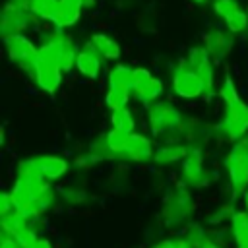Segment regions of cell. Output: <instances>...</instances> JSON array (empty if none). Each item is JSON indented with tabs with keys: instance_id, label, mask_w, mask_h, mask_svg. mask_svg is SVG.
Masks as SVG:
<instances>
[{
	"instance_id": "cell-1",
	"label": "cell",
	"mask_w": 248,
	"mask_h": 248,
	"mask_svg": "<svg viewBox=\"0 0 248 248\" xmlns=\"http://www.w3.org/2000/svg\"><path fill=\"white\" fill-rule=\"evenodd\" d=\"M39 54L41 56H46V58H52L56 60L64 72L72 70L76 66V56H78V48L72 41L70 35H66L62 29L56 27V31L48 33L41 46H39Z\"/></svg>"
},
{
	"instance_id": "cell-2",
	"label": "cell",
	"mask_w": 248,
	"mask_h": 248,
	"mask_svg": "<svg viewBox=\"0 0 248 248\" xmlns=\"http://www.w3.org/2000/svg\"><path fill=\"white\" fill-rule=\"evenodd\" d=\"M225 169L234 192L244 194L248 188V136H242L232 143L225 157Z\"/></svg>"
},
{
	"instance_id": "cell-3",
	"label": "cell",
	"mask_w": 248,
	"mask_h": 248,
	"mask_svg": "<svg viewBox=\"0 0 248 248\" xmlns=\"http://www.w3.org/2000/svg\"><path fill=\"white\" fill-rule=\"evenodd\" d=\"M68 169H70V163L60 155H37L21 161L17 165V174L31 172L46 180H58L68 172Z\"/></svg>"
},
{
	"instance_id": "cell-4",
	"label": "cell",
	"mask_w": 248,
	"mask_h": 248,
	"mask_svg": "<svg viewBox=\"0 0 248 248\" xmlns=\"http://www.w3.org/2000/svg\"><path fill=\"white\" fill-rule=\"evenodd\" d=\"M147 122L153 136H163L169 132H174L182 124L180 110L167 101H155L147 107Z\"/></svg>"
},
{
	"instance_id": "cell-5",
	"label": "cell",
	"mask_w": 248,
	"mask_h": 248,
	"mask_svg": "<svg viewBox=\"0 0 248 248\" xmlns=\"http://www.w3.org/2000/svg\"><path fill=\"white\" fill-rule=\"evenodd\" d=\"M172 91L180 99H198L205 95V83L200 74L186 60H182L172 70Z\"/></svg>"
},
{
	"instance_id": "cell-6",
	"label": "cell",
	"mask_w": 248,
	"mask_h": 248,
	"mask_svg": "<svg viewBox=\"0 0 248 248\" xmlns=\"http://www.w3.org/2000/svg\"><path fill=\"white\" fill-rule=\"evenodd\" d=\"M219 134L227 140H240L248 132V105L244 101H236L231 105H225L223 120L217 126Z\"/></svg>"
},
{
	"instance_id": "cell-7",
	"label": "cell",
	"mask_w": 248,
	"mask_h": 248,
	"mask_svg": "<svg viewBox=\"0 0 248 248\" xmlns=\"http://www.w3.org/2000/svg\"><path fill=\"white\" fill-rule=\"evenodd\" d=\"M4 43H6V52H8V58L12 62H16L19 68L27 70L29 74L33 72V64L39 56V46L27 39L25 35H10V37H4Z\"/></svg>"
},
{
	"instance_id": "cell-8",
	"label": "cell",
	"mask_w": 248,
	"mask_h": 248,
	"mask_svg": "<svg viewBox=\"0 0 248 248\" xmlns=\"http://www.w3.org/2000/svg\"><path fill=\"white\" fill-rule=\"evenodd\" d=\"M62 66L52 60V58H46V56H37L35 64H33V79L35 83L45 91V93H56L58 87L62 85Z\"/></svg>"
},
{
	"instance_id": "cell-9",
	"label": "cell",
	"mask_w": 248,
	"mask_h": 248,
	"mask_svg": "<svg viewBox=\"0 0 248 248\" xmlns=\"http://www.w3.org/2000/svg\"><path fill=\"white\" fill-rule=\"evenodd\" d=\"M134 95L149 107L163 95V81L145 68H134Z\"/></svg>"
},
{
	"instance_id": "cell-10",
	"label": "cell",
	"mask_w": 248,
	"mask_h": 248,
	"mask_svg": "<svg viewBox=\"0 0 248 248\" xmlns=\"http://www.w3.org/2000/svg\"><path fill=\"white\" fill-rule=\"evenodd\" d=\"M33 19H39L37 16L31 14V10H23V8H17L14 4H6L4 10H2V17H0V33L2 37H10V35H19L23 33L31 23Z\"/></svg>"
},
{
	"instance_id": "cell-11",
	"label": "cell",
	"mask_w": 248,
	"mask_h": 248,
	"mask_svg": "<svg viewBox=\"0 0 248 248\" xmlns=\"http://www.w3.org/2000/svg\"><path fill=\"white\" fill-rule=\"evenodd\" d=\"M190 213H192V200H190L188 192L184 188H176L174 192H170V196L167 198L165 207H163L165 223L176 225V223L184 221Z\"/></svg>"
},
{
	"instance_id": "cell-12",
	"label": "cell",
	"mask_w": 248,
	"mask_h": 248,
	"mask_svg": "<svg viewBox=\"0 0 248 248\" xmlns=\"http://www.w3.org/2000/svg\"><path fill=\"white\" fill-rule=\"evenodd\" d=\"M186 62L200 74V78L205 83V93H211L213 89V64H211V54L207 52V48L203 45H196L190 48Z\"/></svg>"
},
{
	"instance_id": "cell-13",
	"label": "cell",
	"mask_w": 248,
	"mask_h": 248,
	"mask_svg": "<svg viewBox=\"0 0 248 248\" xmlns=\"http://www.w3.org/2000/svg\"><path fill=\"white\" fill-rule=\"evenodd\" d=\"M153 143L147 136L143 134H136L132 132L130 138H128V143L124 147V151L120 153V157L128 159V161H134V163H149L153 161Z\"/></svg>"
},
{
	"instance_id": "cell-14",
	"label": "cell",
	"mask_w": 248,
	"mask_h": 248,
	"mask_svg": "<svg viewBox=\"0 0 248 248\" xmlns=\"http://www.w3.org/2000/svg\"><path fill=\"white\" fill-rule=\"evenodd\" d=\"M232 43H234V33H231L229 29L227 31L211 29V31L205 33L202 45L207 48V52L211 54L213 60H221L232 50Z\"/></svg>"
},
{
	"instance_id": "cell-15",
	"label": "cell",
	"mask_w": 248,
	"mask_h": 248,
	"mask_svg": "<svg viewBox=\"0 0 248 248\" xmlns=\"http://www.w3.org/2000/svg\"><path fill=\"white\" fill-rule=\"evenodd\" d=\"M182 180L186 186H203L205 184L203 159L198 149H188V153L182 161Z\"/></svg>"
},
{
	"instance_id": "cell-16",
	"label": "cell",
	"mask_w": 248,
	"mask_h": 248,
	"mask_svg": "<svg viewBox=\"0 0 248 248\" xmlns=\"http://www.w3.org/2000/svg\"><path fill=\"white\" fill-rule=\"evenodd\" d=\"M101 62H103V56L95 50V46L87 41L79 50H78V56H76V68L81 76L89 78V79H95L99 74H101Z\"/></svg>"
},
{
	"instance_id": "cell-17",
	"label": "cell",
	"mask_w": 248,
	"mask_h": 248,
	"mask_svg": "<svg viewBox=\"0 0 248 248\" xmlns=\"http://www.w3.org/2000/svg\"><path fill=\"white\" fill-rule=\"evenodd\" d=\"M83 2L81 0H58V6H56V12L52 16V23L54 27L58 29H66V27H72L79 21L81 17V10H83Z\"/></svg>"
},
{
	"instance_id": "cell-18",
	"label": "cell",
	"mask_w": 248,
	"mask_h": 248,
	"mask_svg": "<svg viewBox=\"0 0 248 248\" xmlns=\"http://www.w3.org/2000/svg\"><path fill=\"white\" fill-rule=\"evenodd\" d=\"M93 46H95V50L103 56V58H107V60H116V58H120V45L112 39V37H108V35H105V33H93L89 39H87Z\"/></svg>"
},
{
	"instance_id": "cell-19",
	"label": "cell",
	"mask_w": 248,
	"mask_h": 248,
	"mask_svg": "<svg viewBox=\"0 0 248 248\" xmlns=\"http://www.w3.org/2000/svg\"><path fill=\"white\" fill-rule=\"evenodd\" d=\"M108 85L134 93V68H130L126 64L112 66L108 72Z\"/></svg>"
},
{
	"instance_id": "cell-20",
	"label": "cell",
	"mask_w": 248,
	"mask_h": 248,
	"mask_svg": "<svg viewBox=\"0 0 248 248\" xmlns=\"http://www.w3.org/2000/svg\"><path fill=\"white\" fill-rule=\"evenodd\" d=\"M231 231L236 248H248V209L232 211L231 215Z\"/></svg>"
},
{
	"instance_id": "cell-21",
	"label": "cell",
	"mask_w": 248,
	"mask_h": 248,
	"mask_svg": "<svg viewBox=\"0 0 248 248\" xmlns=\"http://www.w3.org/2000/svg\"><path fill=\"white\" fill-rule=\"evenodd\" d=\"M188 149L182 145V143H163L161 147L155 149V155H153V161L157 165H170V163H176L180 161L182 157H186Z\"/></svg>"
},
{
	"instance_id": "cell-22",
	"label": "cell",
	"mask_w": 248,
	"mask_h": 248,
	"mask_svg": "<svg viewBox=\"0 0 248 248\" xmlns=\"http://www.w3.org/2000/svg\"><path fill=\"white\" fill-rule=\"evenodd\" d=\"M128 138H130V134L124 132V130H118V128H112L110 132H107V134L103 136L110 157H120V153L124 151V147H126V143H128Z\"/></svg>"
},
{
	"instance_id": "cell-23",
	"label": "cell",
	"mask_w": 248,
	"mask_h": 248,
	"mask_svg": "<svg viewBox=\"0 0 248 248\" xmlns=\"http://www.w3.org/2000/svg\"><path fill=\"white\" fill-rule=\"evenodd\" d=\"M110 124H112V128L124 130V132H128V134H132L134 128H136V120H134V116H132V112H130L128 107H122V108L112 110V114H110Z\"/></svg>"
},
{
	"instance_id": "cell-24",
	"label": "cell",
	"mask_w": 248,
	"mask_h": 248,
	"mask_svg": "<svg viewBox=\"0 0 248 248\" xmlns=\"http://www.w3.org/2000/svg\"><path fill=\"white\" fill-rule=\"evenodd\" d=\"M130 91H124V89H118V87H110L107 89V95H105V103L110 110H116V108H122L128 105L130 101Z\"/></svg>"
},
{
	"instance_id": "cell-25",
	"label": "cell",
	"mask_w": 248,
	"mask_h": 248,
	"mask_svg": "<svg viewBox=\"0 0 248 248\" xmlns=\"http://www.w3.org/2000/svg\"><path fill=\"white\" fill-rule=\"evenodd\" d=\"M58 0H31V14L39 19H52Z\"/></svg>"
},
{
	"instance_id": "cell-26",
	"label": "cell",
	"mask_w": 248,
	"mask_h": 248,
	"mask_svg": "<svg viewBox=\"0 0 248 248\" xmlns=\"http://www.w3.org/2000/svg\"><path fill=\"white\" fill-rule=\"evenodd\" d=\"M225 25H227V29L231 31V33H242L246 27H248V14L242 10V8H238L236 12H232L231 16H227L225 17Z\"/></svg>"
},
{
	"instance_id": "cell-27",
	"label": "cell",
	"mask_w": 248,
	"mask_h": 248,
	"mask_svg": "<svg viewBox=\"0 0 248 248\" xmlns=\"http://www.w3.org/2000/svg\"><path fill=\"white\" fill-rule=\"evenodd\" d=\"M21 213V205L17 202V198L12 192H4L0 196V217H10V215H17Z\"/></svg>"
},
{
	"instance_id": "cell-28",
	"label": "cell",
	"mask_w": 248,
	"mask_h": 248,
	"mask_svg": "<svg viewBox=\"0 0 248 248\" xmlns=\"http://www.w3.org/2000/svg\"><path fill=\"white\" fill-rule=\"evenodd\" d=\"M219 97H221V101H223L225 105H231V103L240 101L238 91H236V85H234V81H232V78H231L229 74L223 78V83H221V87H219Z\"/></svg>"
},
{
	"instance_id": "cell-29",
	"label": "cell",
	"mask_w": 248,
	"mask_h": 248,
	"mask_svg": "<svg viewBox=\"0 0 248 248\" xmlns=\"http://www.w3.org/2000/svg\"><path fill=\"white\" fill-rule=\"evenodd\" d=\"M211 8H213V12L219 17L225 19L227 16H231L232 12H236L240 8V4H238V0H213L211 2Z\"/></svg>"
},
{
	"instance_id": "cell-30",
	"label": "cell",
	"mask_w": 248,
	"mask_h": 248,
	"mask_svg": "<svg viewBox=\"0 0 248 248\" xmlns=\"http://www.w3.org/2000/svg\"><path fill=\"white\" fill-rule=\"evenodd\" d=\"M0 248H21L19 242L16 240L14 234H10L8 231H2V242H0Z\"/></svg>"
},
{
	"instance_id": "cell-31",
	"label": "cell",
	"mask_w": 248,
	"mask_h": 248,
	"mask_svg": "<svg viewBox=\"0 0 248 248\" xmlns=\"http://www.w3.org/2000/svg\"><path fill=\"white\" fill-rule=\"evenodd\" d=\"M151 248H176V242H174V238L172 240H161L159 244H155Z\"/></svg>"
},
{
	"instance_id": "cell-32",
	"label": "cell",
	"mask_w": 248,
	"mask_h": 248,
	"mask_svg": "<svg viewBox=\"0 0 248 248\" xmlns=\"http://www.w3.org/2000/svg\"><path fill=\"white\" fill-rule=\"evenodd\" d=\"M33 248H52V244H50L46 238H39V240L33 244Z\"/></svg>"
},
{
	"instance_id": "cell-33",
	"label": "cell",
	"mask_w": 248,
	"mask_h": 248,
	"mask_svg": "<svg viewBox=\"0 0 248 248\" xmlns=\"http://www.w3.org/2000/svg\"><path fill=\"white\" fill-rule=\"evenodd\" d=\"M203 248H221V246H217V244H213L211 240H207V242L203 244Z\"/></svg>"
},
{
	"instance_id": "cell-34",
	"label": "cell",
	"mask_w": 248,
	"mask_h": 248,
	"mask_svg": "<svg viewBox=\"0 0 248 248\" xmlns=\"http://www.w3.org/2000/svg\"><path fill=\"white\" fill-rule=\"evenodd\" d=\"M242 198H244V207L248 209V188H246V192L242 194Z\"/></svg>"
},
{
	"instance_id": "cell-35",
	"label": "cell",
	"mask_w": 248,
	"mask_h": 248,
	"mask_svg": "<svg viewBox=\"0 0 248 248\" xmlns=\"http://www.w3.org/2000/svg\"><path fill=\"white\" fill-rule=\"evenodd\" d=\"M81 2H83V6H85V8H91V6L95 4V0H81Z\"/></svg>"
},
{
	"instance_id": "cell-36",
	"label": "cell",
	"mask_w": 248,
	"mask_h": 248,
	"mask_svg": "<svg viewBox=\"0 0 248 248\" xmlns=\"http://www.w3.org/2000/svg\"><path fill=\"white\" fill-rule=\"evenodd\" d=\"M194 4H198V6H205V4H209V0H192Z\"/></svg>"
}]
</instances>
